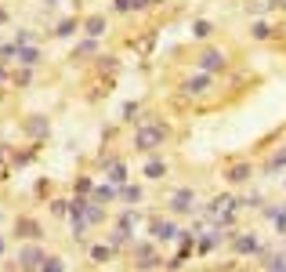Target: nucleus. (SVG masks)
<instances>
[{"label":"nucleus","mask_w":286,"mask_h":272,"mask_svg":"<svg viewBox=\"0 0 286 272\" xmlns=\"http://www.w3.org/2000/svg\"><path fill=\"white\" fill-rule=\"evenodd\" d=\"M167 134H171L167 124H141L138 134H134V145H138L141 152H152V149H159L163 142H167Z\"/></svg>","instance_id":"obj_1"},{"label":"nucleus","mask_w":286,"mask_h":272,"mask_svg":"<svg viewBox=\"0 0 286 272\" xmlns=\"http://www.w3.org/2000/svg\"><path fill=\"white\" fill-rule=\"evenodd\" d=\"M40 265H44V251H40L36 243H26V247L18 251V268H22V272H36Z\"/></svg>","instance_id":"obj_2"},{"label":"nucleus","mask_w":286,"mask_h":272,"mask_svg":"<svg viewBox=\"0 0 286 272\" xmlns=\"http://www.w3.org/2000/svg\"><path fill=\"white\" fill-rule=\"evenodd\" d=\"M171 211H178V214L196 211V192H192V189H178L174 196H171Z\"/></svg>","instance_id":"obj_3"},{"label":"nucleus","mask_w":286,"mask_h":272,"mask_svg":"<svg viewBox=\"0 0 286 272\" xmlns=\"http://www.w3.org/2000/svg\"><path fill=\"white\" fill-rule=\"evenodd\" d=\"M199 69H203V73H218V69H225V55L214 51V48L203 51V55H199Z\"/></svg>","instance_id":"obj_4"},{"label":"nucleus","mask_w":286,"mask_h":272,"mask_svg":"<svg viewBox=\"0 0 286 272\" xmlns=\"http://www.w3.org/2000/svg\"><path fill=\"white\" fill-rule=\"evenodd\" d=\"M152 236H156V240H174V236H178V225L156 218V221H152Z\"/></svg>","instance_id":"obj_5"},{"label":"nucleus","mask_w":286,"mask_h":272,"mask_svg":"<svg viewBox=\"0 0 286 272\" xmlns=\"http://www.w3.org/2000/svg\"><path fill=\"white\" fill-rule=\"evenodd\" d=\"M210 87V73H199V76H188L185 80V95H203Z\"/></svg>","instance_id":"obj_6"},{"label":"nucleus","mask_w":286,"mask_h":272,"mask_svg":"<svg viewBox=\"0 0 286 272\" xmlns=\"http://www.w3.org/2000/svg\"><path fill=\"white\" fill-rule=\"evenodd\" d=\"M15 229H18V236H22V240H40V236H44V232H40V225H36L33 218H18Z\"/></svg>","instance_id":"obj_7"},{"label":"nucleus","mask_w":286,"mask_h":272,"mask_svg":"<svg viewBox=\"0 0 286 272\" xmlns=\"http://www.w3.org/2000/svg\"><path fill=\"white\" fill-rule=\"evenodd\" d=\"M250 174H254V171H250V164H232V167L225 171V178H228V182H235V185H239V182H247Z\"/></svg>","instance_id":"obj_8"},{"label":"nucleus","mask_w":286,"mask_h":272,"mask_svg":"<svg viewBox=\"0 0 286 272\" xmlns=\"http://www.w3.org/2000/svg\"><path fill=\"white\" fill-rule=\"evenodd\" d=\"M152 265H159V258H156V251L145 243V247H138V268H152Z\"/></svg>","instance_id":"obj_9"},{"label":"nucleus","mask_w":286,"mask_h":272,"mask_svg":"<svg viewBox=\"0 0 286 272\" xmlns=\"http://www.w3.org/2000/svg\"><path fill=\"white\" fill-rule=\"evenodd\" d=\"M18 62H22V65H36V62H40V51H36V48L18 44Z\"/></svg>","instance_id":"obj_10"},{"label":"nucleus","mask_w":286,"mask_h":272,"mask_svg":"<svg viewBox=\"0 0 286 272\" xmlns=\"http://www.w3.org/2000/svg\"><path fill=\"white\" fill-rule=\"evenodd\" d=\"M109 182H112V185H124V182H127V167L120 164V160L109 167Z\"/></svg>","instance_id":"obj_11"},{"label":"nucleus","mask_w":286,"mask_h":272,"mask_svg":"<svg viewBox=\"0 0 286 272\" xmlns=\"http://www.w3.org/2000/svg\"><path fill=\"white\" fill-rule=\"evenodd\" d=\"M26 131L40 138V134H44V131H47V120H44V116H33V120H26Z\"/></svg>","instance_id":"obj_12"},{"label":"nucleus","mask_w":286,"mask_h":272,"mask_svg":"<svg viewBox=\"0 0 286 272\" xmlns=\"http://www.w3.org/2000/svg\"><path fill=\"white\" fill-rule=\"evenodd\" d=\"M84 29H87V36H102V33H105V18H98V15H94V18H87V22H84Z\"/></svg>","instance_id":"obj_13"},{"label":"nucleus","mask_w":286,"mask_h":272,"mask_svg":"<svg viewBox=\"0 0 286 272\" xmlns=\"http://www.w3.org/2000/svg\"><path fill=\"white\" fill-rule=\"evenodd\" d=\"M163 174H167V164H163V160H152V164L145 167V178H152V182L163 178Z\"/></svg>","instance_id":"obj_14"},{"label":"nucleus","mask_w":286,"mask_h":272,"mask_svg":"<svg viewBox=\"0 0 286 272\" xmlns=\"http://www.w3.org/2000/svg\"><path fill=\"white\" fill-rule=\"evenodd\" d=\"M235 251H239V254H250V251H257V240H254V236H239V240H235Z\"/></svg>","instance_id":"obj_15"},{"label":"nucleus","mask_w":286,"mask_h":272,"mask_svg":"<svg viewBox=\"0 0 286 272\" xmlns=\"http://www.w3.org/2000/svg\"><path fill=\"white\" fill-rule=\"evenodd\" d=\"M127 243V229H116V232H109V247L116 251V247H124Z\"/></svg>","instance_id":"obj_16"},{"label":"nucleus","mask_w":286,"mask_h":272,"mask_svg":"<svg viewBox=\"0 0 286 272\" xmlns=\"http://www.w3.org/2000/svg\"><path fill=\"white\" fill-rule=\"evenodd\" d=\"M254 40H268V36H272V26H265V22H254Z\"/></svg>","instance_id":"obj_17"},{"label":"nucleus","mask_w":286,"mask_h":272,"mask_svg":"<svg viewBox=\"0 0 286 272\" xmlns=\"http://www.w3.org/2000/svg\"><path fill=\"white\" fill-rule=\"evenodd\" d=\"M120 229H127V232H131V229H138V211H127L124 218H120Z\"/></svg>","instance_id":"obj_18"},{"label":"nucleus","mask_w":286,"mask_h":272,"mask_svg":"<svg viewBox=\"0 0 286 272\" xmlns=\"http://www.w3.org/2000/svg\"><path fill=\"white\" fill-rule=\"evenodd\" d=\"M120 196H124V200H141V189H134V185H120Z\"/></svg>","instance_id":"obj_19"},{"label":"nucleus","mask_w":286,"mask_h":272,"mask_svg":"<svg viewBox=\"0 0 286 272\" xmlns=\"http://www.w3.org/2000/svg\"><path fill=\"white\" fill-rule=\"evenodd\" d=\"M62 258H44V265H40V272H62Z\"/></svg>","instance_id":"obj_20"},{"label":"nucleus","mask_w":286,"mask_h":272,"mask_svg":"<svg viewBox=\"0 0 286 272\" xmlns=\"http://www.w3.org/2000/svg\"><path fill=\"white\" fill-rule=\"evenodd\" d=\"M91 258L94 261H112V247H91Z\"/></svg>","instance_id":"obj_21"},{"label":"nucleus","mask_w":286,"mask_h":272,"mask_svg":"<svg viewBox=\"0 0 286 272\" xmlns=\"http://www.w3.org/2000/svg\"><path fill=\"white\" fill-rule=\"evenodd\" d=\"M51 214H55V218L69 214V200H51Z\"/></svg>","instance_id":"obj_22"},{"label":"nucleus","mask_w":286,"mask_h":272,"mask_svg":"<svg viewBox=\"0 0 286 272\" xmlns=\"http://www.w3.org/2000/svg\"><path fill=\"white\" fill-rule=\"evenodd\" d=\"M265 265H268V272H286V254H279V258H272Z\"/></svg>","instance_id":"obj_23"},{"label":"nucleus","mask_w":286,"mask_h":272,"mask_svg":"<svg viewBox=\"0 0 286 272\" xmlns=\"http://www.w3.org/2000/svg\"><path fill=\"white\" fill-rule=\"evenodd\" d=\"M210 29H214V26H210V22H203V18H199V22L192 26V33L199 36V40H203V36H210Z\"/></svg>","instance_id":"obj_24"},{"label":"nucleus","mask_w":286,"mask_h":272,"mask_svg":"<svg viewBox=\"0 0 286 272\" xmlns=\"http://www.w3.org/2000/svg\"><path fill=\"white\" fill-rule=\"evenodd\" d=\"M87 55H94V40H84V44L76 48V55H73V58H87Z\"/></svg>","instance_id":"obj_25"},{"label":"nucleus","mask_w":286,"mask_h":272,"mask_svg":"<svg viewBox=\"0 0 286 272\" xmlns=\"http://www.w3.org/2000/svg\"><path fill=\"white\" fill-rule=\"evenodd\" d=\"M55 33H58V36H73V33H76V22H73V18H65V22H62Z\"/></svg>","instance_id":"obj_26"},{"label":"nucleus","mask_w":286,"mask_h":272,"mask_svg":"<svg viewBox=\"0 0 286 272\" xmlns=\"http://www.w3.org/2000/svg\"><path fill=\"white\" fill-rule=\"evenodd\" d=\"M11 55H18V48H15V44H0V62H8Z\"/></svg>","instance_id":"obj_27"},{"label":"nucleus","mask_w":286,"mask_h":272,"mask_svg":"<svg viewBox=\"0 0 286 272\" xmlns=\"http://www.w3.org/2000/svg\"><path fill=\"white\" fill-rule=\"evenodd\" d=\"M116 11H131V0H116Z\"/></svg>","instance_id":"obj_28"},{"label":"nucleus","mask_w":286,"mask_h":272,"mask_svg":"<svg viewBox=\"0 0 286 272\" xmlns=\"http://www.w3.org/2000/svg\"><path fill=\"white\" fill-rule=\"evenodd\" d=\"M0 80H8V69H4V65H0Z\"/></svg>","instance_id":"obj_29"},{"label":"nucleus","mask_w":286,"mask_h":272,"mask_svg":"<svg viewBox=\"0 0 286 272\" xmlns=\"http://www.w3.org/2000/svg\"><path fill=\"white\" fill-rule=\"evenodd\" d=\"M0 254H4V236H0Z\"/></svg>","instance_id":"obj_30"},{"label":"nucleus","mask_w":286,"mask_h":272,"mask_svg":"<svg viewBox=\"0 0 286 272\" xmlns=\"http://www.w3.org/2000/svg\"><path fill=\"white\" fill-rule=\"evenodd\" d=\"M4 18H8V15H4V8H0V22H4Z\"/></svg>","instance_id":"obj_31"},{"label":"nucleus","mask_w":286,"mask_h":272,"mask_svg":"<svg viewBox=\"0 0 286 272\" xmlns=\"http://www.w3.org/2000/svg\"><path fill=\"white\" fill-rule=\"evenodd\" d=\"M275 4H279V8H286V0H275Z\"/></svg>","instance_id":"obj_32"},{"label":"nucleus","mask_w":286,"mask_h":272,"mask_svg":"<svg viewBox=\"0 0 286 272\" xmlns=\"http://www.w3.org/2000/svg\"><path fill=\"white\" fill-rule=\"evenodd\" d=\"M44 4H58V0H44Z\"/></svg>","instance_id":"obj_33"},{"label":"nucleus","mask_w":286,"mask_h":272,"mask_svg":"<svg viewBox=\"0 0 286 272\" xmlns=\"http://www.w3.org/2000/svg\"><path fill=\"white\" fill-rule=\"evenodd\" d=\"M149 4H156V0H149Z\"/></svg>","instance_id":"obj_34"},{"label":"nucleus","mask_w":286,"mask_h":272,"mask_svg":"<svg viewBox=\"0 0 286 272\" xmlns=\"http://www.w3.org/2000/svg\"><path fill=\"white\" fill-rule=\"evenodd\" d=\"M36 272H40V268H36Z\"/></svg>","instance_id":"obj_35"}]
</instances>
